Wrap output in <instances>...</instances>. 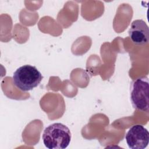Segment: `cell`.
Returning <instances> with one entry per match:
<instances>
[{
	"label": "cell",
	"instance_id": "1",
	"mask_svg": "<svg viewBox=\"0 0 149 149\" xmlns=\"http://www.w3.org/2000/svg\"><path fill=\"white\" fill-rule=\"evenodd\" d=\"M42 139L45 146L49 149H65L70 144L71 133L66 125L54 123L45 127Z\"/></svg>",
	"mask_w": 149,
	"mask_h": 149
},
{
	"label": "cell",
	"instance_id": "2",
	"mask_svg": "<svg viewBox=\"0 0 149 149\" xmlns=\"http://www.w3.org/2000/svg\"><path fill=\"white\" fill-rule=\"evenodd\" d=\"M43 77L34 66L25 65L17 68L12 76L15 86L23 91H28L37 87Z\"/></svg>",
	"mask_w": 149,
	"mask_h": 149
},
{
	"label": "cell",
	"instance_id": "5",
	"mask_svg": "<svg viewBox=\"0 0 149 149\" xmlns=\"http://www.w3.org/2000/svg\"><path fill=\"white\" fill-rule=\"evenodd\" d=\"M128 34L130 40L136 45H142L148 42L149 28L142 19H137L132 22Z\"/></svg>",
	"mask_w": 149,
	"mask_h": 149
},
{
	"label": "cell",
	"instance_id": "4",
	"mask_svg": "<svg viewBox=\"0 0 149 149\" xmlns=\"http://www.w3.org/2000/svg\"><path fill=\"white\" fill-rule=\"evenodd\" d=\"M125 139L130 148L144 149L148 144L149 133L143 125H135L129 129Z\"/></svg>",
	"mask_w": 149,
	"mask_h": 149
},
{
	"label": "cell",
	"instance_id": "3",
	"mask_svg": "<svg viewBox=\"0 0 149 149\" xmlns=\"http://www.w3.org/2000/svg\"><path fill=\"white\" fill-rule=\"evenodd\" d=\"M149 82L146 76L134 79L130 85V100L134 108L148 112Z\"/></svg>",
	"mask_w": 149,
	"mask_h": 149
}]
</instances>
